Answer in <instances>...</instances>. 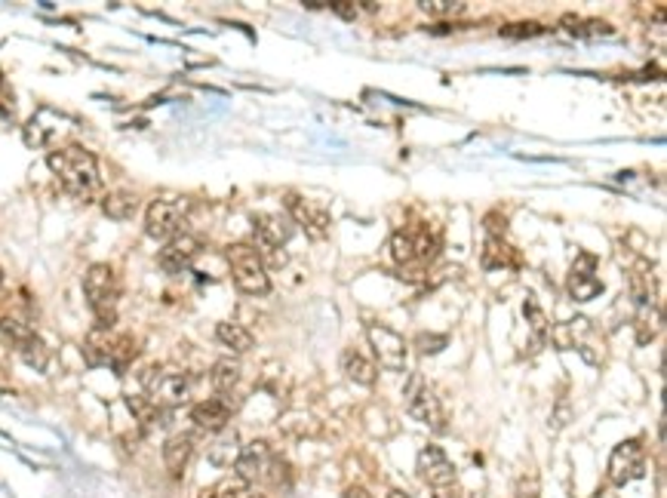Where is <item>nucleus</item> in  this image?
I'll list each match as a JSON object with an SVG mask.
<instances>
[{
	"instance_id": "obj_1",
	"label": "nucleus",
	"mask_w": 667,
	"mask_h": 498,
	"mask_svg": "<svg viewBox=\"0 0 667 498\" xmlns=\"http://www.w3.org/2000/svg\"><path fill=\"white\" fill-rule=\"evenodd\" d=\"M46 166H49V172L62 182V188L68 191V194L80 197V201L96 197L98 188H102V172H98L96 157L80 145L56 148V151L46 157Z\"/></svg>"
},
{
	"instance_id": "obj_2",
	"label": "nucleus",
	"mask_w": 667,
	"mask_h": 498,
	"mask_svg": "<svg viewBox=\"0 0 667 498\" xmlns=\"http://www.w3.org/2000/svg\"><path fill=\"white\" fill-rule=\"evenodd\" d=\"M84 293L89 308L96 314L98 329H111L118 320V298H120V284L111 265H93L84 277Z\"/></svg>"
},
{
	"instance_id": "obj_3",
	"label": "nucleus",
	"mask_w": 667,
	"mask_h": 498,
	"mask_svg": "<svg viewBox=\"0 0 667 498\" xmlns=\"http://www.w3.org/2000/svg\"><path fill=\"white\" fill-rule=\"evenodd\" d=\"M225 259L231 268V277H234V286L241 289L243 296H268L271 280H268V268L262 262L259 249L246 246V244H234L225 249Z\"/></svg>"
},
{
	"instance_id": "obj_4",
	"label": "nucleus",
	"mask_w": 667,
	"mask_h": 498,
	"mask_svg": "<svg viewBox=\"0 0 667 498\" xmlns=\"http://www.w3.org/2000/svg\"><path fill=\"white\" fill-rule=\"evenodd\" d=\"M142 385L148 397L160 406V410H169V406H179L191 397V379L185 372H172L163 367H148L142 372Z\"/></svg>"
},
{
	"instance_id": "obj_5",
	"label": "nucleus",
	"mask_w": 667,
	"mask_h": 498,
	"mask_svg": "<svg viewBox=\"0 0 667 498\" xmlns=\"http://www.w3.org/2000/svg\"><path fill=\"white\" fill-rule=\"evenodd\" d=\"M185 215H188L185 201L158 197V201H151L145 210V234L154 240H172L176 234H182Z\"/></svg>"
},
{
	"instance_id": "obj_6",
	"label": "nucleus",
	"mask_w": 667,
	"mask_h": 498,
	"mask_svg": "<svg viewBox=\"0 0 667 498\" xmlns=\"http://www.w3.org/2000/svg\"><path fill=\"white\" fill-rule=\"evenodd\" d=\"M403 397H406V410H409V415H413L416 421H422V425H427L431 431L446 428V410H443L440 397L434 394L431 388H427V381L422 376L409 379Z\"/></svg>"
},
{
	"instance_id": "obj_7",
	"label": "nucleus",
	"mask_w": 667,
	"mask_h": 498,
	"mask_svg": "<svg viewBox=\"0 0 667 498\" xmlns=\"http://www.w3.org/2000/svg\"><path fill=\"white\" fill-rule=\"evenodd\" d=\"M646 471V452L640 440H624V443L615 446L612 459H609V480L615 486H624L631 480H640Z\"/></svg>"
},
{
	"instance_id": "obj_8",
	"label": "nucleus",
	"mask_w": 667,
	"mask_h": 498,
	"mask_svg": "<svg viewBox=\"0 0 667 498\" xmlns=\"http://www.w3.org/2000/svg\"><path fill=\"white\" fill-rule=\"evenodd\" d=\"M366 336H369V345H373L375 360L385 369L391 372L406 369V342L400 338V332H394L388 327H369Z\"/></svg>"
},
{
	"instance_id": "obj_9",
	"label": "nucleus",
	"mask_w": 667,
	"mask_h": 498,
	"mask_svg": "<svg viewBox=\"0 0 667 498\" xmlns=\"http://www.w3.org/2000/svg\"><path fill=\"white\" fill-rule=\"evenodd\" d=\"M566 289L575 302H590L594 296L603 293V284L597 277V259L590 253H579V259L572 262L570 277H566Z\"/></svg>"
},
{
	"instance_id": "obj_10",
	"label": "nucleus",
	"mask_w": 667,
	"mask_h": 498,
	"mask_svg": "<svg viewBox=\"0 0 667 498\" xmlns=\"http://www.w3.org/2000/svg\"><path fill=\"white\" fill-rule=\"evenodd\" d=\"M271 462H274V452H271V446L265 440H252V443H246L241 452H237L234 459V471H237V480H243V483H252L255 480H265L268 477V468Z\"/></svg>"
},
{
	"instance_id": "obj_11",
	"label": "nucleus",
	"mask_w": 667,
	"mask_h": 498,
	"mask_svg": "<svg viewBox=\"0 0 667 498\" xmlns=\"http://www.w3.org/2000/svg\"><path fill=\"white\" fill-rule=\"evenodd\" d=\"M418 474H422V480L431 489L456 486V468H452V462L446 459V452L440 446H425L418 452Z\"/></svg>"
},
{
	"instance_id": "obj_12",
	"label": "nucleus",
	"mask_w": 667,
	"mask_h": 498,
	"mask_svg": "<svg viewBox=\"0 0 667 498\" xmlns=\"http://www.w3.org/2000/svg\"><path fill=\"white\" fill-rule=\"evenodd\" d=\"M197 253H200V240H197L194 234H176L172 240L163 244V249L158 253V265L167 274H179L194 262Z\"/></svg>"
},
{
	"instance_id": "obj_13",
	"label": "nucleus",
	"mask_w": 667,
	"mask_h": 498,
	"mask_svg": "<svg viewBox=\"0 0 667 498\" xmlns=\"http://www.w3.org/2000/svg\"><path fill=\"white\" fill-rule=\"evenodd\" d=\"M255 237L265 246V253H277L292 240V222L286 215H262L255 219Z\"/></svg>"
},
{
	"instance_id": "obj_14",
	"label": "nucleus",
	"mask_w": 667,
	"mask_h": 498,
	"mask_svg": "<svg viewBox=\"0 0 667 498\" xmlns=\"http://www.w3.org/2000/svg\"><path fill=\"white\" fill-rule=\"evenodd\" d=\"M290 213H292L295 225L308 231L311 237H326V231H329V213L323 210V206L308 203L304 197H292V201H290Z\"/></svg>"
},
{
	"instance_id": "obj_15",
	"label": "nucleus",
	"mask_w": 667,
	"mask_h": 498,
	"mask_svg": "<svg viewBox=\"0 0 667 498\" xmlns=\"http://www.w3.org/2000/svg\"><path fill=\"white\" fill-rule=\"evenodd\" d=\"M191 421L200 431L219 434V431H225V425L231 421V406L225 400H219V397H212V400H200V403L191 406Z\"/></svg>"
},
{
	"instance_id": "obj_16",
	"label": "nucleus",
	"mask_w": 667,
	"mask_h": 498,
	"mask_svg": "<svg viewBox=\"0 0 667 498\" xmlns=\"http://www.w3.org/2000/svg\"><path fill=\"white\" fill-rule=\"evenodd\" d=\"M191 455H194V440L188 434H176L169 437L167 443H163V464H167V474L172 480L185 477L188 464H191Z\"/></svg>"
},
{
	"instance_id": "obj_17",
	"label": "nucleus",
	"mask_w": 667,
	"mask_h": 498,
	"mask_svg": "<svg viewBox=\"0 0 667 498\" xmlns=\"http://www.w3.org/2000/svg\"><path fill=\"white\" fill-rule=\"evenodd\" d=\"M628 280H631V296H633V302L640 305V308H652V298H655V277H652V268L649 265H633L631 274H628Z\"/></svg>"
},
{
	"instance_id": "obj_18",
	"label": "nucleus",
	"mask_w": 667,
	"mask_h": 498,
	"mask_svg": "<svg viewBox=\"0 0 667 498\" xmlns=\"http://www.w3.org/2000/svg\"><path fill=\"white\" fill-rule=\"evenodd\" d=\"M342 369H344V376H348L351 381H357V385H364V388L375 385V367L369 363V357H364L357 351V348H348V351H344Z\"/></svg>"
},
{
	"instance_id": "obj_19",
	"label": "nucleus",
	"mask_w": 667,
	"mask_h": 498,
	"mask_svg": "<svg viewBox=\"0 0 667 498\" xmlns=\"http://www.w3.org/2000/svg\"><path fill=\"white\" fill-rule=\"evenodd\" d=\"M523 314H526V320H529V327H532V342H529V348H526V351H529V354H539L541 348H545L548 336H550V323H548L545 314H541L539 302H535L532 296H526Z\"/></svg>"
},
{
	"instance_id": "obj_20",
	"label": "nucleus",
	"mask_w": 667,
	"mask_h": 498,
	"mask_svg": "<svg viewBox=\"0 0 667 498\" xmlns=\"http://www.w3.org/2000/svg\"><path fill=\"white\" fill-rule=\"evenodd\" d=\"M409 240H413V255H416V262H431V259H437L440 249H443V237H440L434 228H427V225H418V228L409 231Z\"/></svg>"
},
{
	"instance_id": "obj_21",
	"label": "nucleus",
	"mask_w": 667,
	"mask_h": 498,
	"mask_svg": "<svg viewBox=\"0 0 667 498\" xmlns=\"http://www.w3.org/2000/svg\"><path fill=\"white\" fill-rule=\"evenodd\" d=\"M210 381L219 394H231L237 388V381H241V360L237 357H221V360H216L212 363Z\"/></svg>"
},
{
	"instance_id": "obj_22",
	"label": "nucleus",
	"mask_w": 667,
	"mask_h": 498,
	"mask_svg": "<svg viewBox=\"0 0 667 498\" xmlns=\"http://www.w3.org/2000/svg\"><path fill=\"white\" fill-rule=\"evenodd\" d=\"M139 210V197L133 194V191H111L108 197L102 201V213L108 215V219H133Z\"/></svg>"
},
{
	"instance_id": "obj_23",
	"label": "nucleus",
	"mask_w": 667,
	"mask_h": 498,
	"mask_svg": "<svg viewBox=\"0 0 667 498\" xmlns=\"http://www.w3.org/2000/svg\"><path fill=\"white\" fill-rule=\"evenodd\" d=\"M216 338L228 348V351H234V354H246L252 348V336L241 327V323H219V327H216Z\"/></svg>"
},
{
	"instance_id": "obj_24",
	"label": "nucleus",
	"mask_w": 667,
	"mask_h": 498,
	"mask_svg": "<svg viewBox=\"0 0 667 498\" xmlns=\"http://www.w3.org/2000/svg\"><path fill=\"white\" fill-rule=\"evenodd\" d=\"M127 406H129V415L139 421V428H151L160 421V406L151 400L148 394H133L127 397Z\"/></svg>"
},
{
	"instance_id": "obj_25",
	"label": "nucleus",
	"mask_w": 667,
	"mask_h": 498,
	"mask_svg": "<svg viewBox=\"0 0 667 498\" xmlns=\"http://www.w3.org/2000/svg\"><path fill=\"white\" fill-rule=\"evenodd\" d=\"M486 268H505V265H517V253L505 244V237H489L486 240Z\"/></svg>"
},
{
	"instance_id": "obj_26",
	"label": "nucleus",
	"mask_w": 667,
	"mask_h": 498,
	"mask_svg": "<svg viewBox=\"0 0 667 498\" xmlns=\"http://www.w3.org/2000/svg\"><path fill=\"white\" fill-rule=\"evenodd\" d=\"M15 351L22 354V360L28 363L31 369H40V372H44V369L49 367V351H46V345L37 338V332H35V336H31L25 345L15 348Z\"/></svg>"
},
{
	"instance_id": "obj_27",
	"label": "nucleus",
	"mask_w": 667,
	"mask_h": 498,
	"mask_svg": "<svg viewBox=\"0 0 667 498\" xmlns=\"http://www.w3.org/2000/svg\"><path fill=\"white\" fill-rule=\"evenodd\" d=\"M200 498H265L252 483H243V480H228V483L216 486L212 493H203Z\"/></svg>"
},
{
	"instance_id": "obj_28",
	"label": "nucleus",
	"mask_w": 667,
	"mask_h": 498,
	"mask_svg": "<svg viewBox=\"0 0 667 498\" xmlns=\"http://www.w3.org/2000/svg\"><path fill=\"white\" fill-rule=\"evenodd\" d=\"M418 10H425L427 16H458L465 13V4L461 0H422Z\"/></svg>"
},
{
	"instance_id": "obj_29",
	"label": "nucleus",
	"mask_w": 667,
	"mask_h": 498,
	"mask_svg": "<svg viewBox=\"0 0 667 498\" xmlns=\"http://www.w3.org/2000/svg\"><path fill=\"white\" fill-rule=\"evenodd\" d=\"M391 253L394 259L400 265H413L416 255H413V240H409V231H397V234L391 237Z\"/></svg>"
},
{
	"instance_id": "obj_30",
	"label": "nucleus",
	"mask_w": 667,
	"mask_h": 498,
	"mask_svg": "<svg viewBox=\"0 0 667 498\" xmlns=\"http://www.w3.org/2000/svg\"><path fill=\"white\" fill-rule=\"evenodd\" d=\"M541 25L539 22H514V25H501V37H510V40H526V37H535L541 35Z\"/></svg>"
},
{
	"instance_id": "obj_31",
	"label": "nucleus",
	"mask_w": 667,
	"mask_h": 498,
	"mask_svg": "<svg viewBox=\"0 0 667 498\" xmlns=\"http://www.w3.org/2000/svg\"><path fill=\"white\" fill-rule=\"evenodd\" d=\"M416 348L422 357H431V354H437L446 348V336H427V332H422V336L416 338Z\"/></svg>"
},
{
	"instance_id": "obj_32",
	"label": "nucleus",
	"mask_w": 667,
	"mask_h": 498,
	"mask_svg": "<svg viewBox=\"0 0 667 498\" xmlns=\"http://www.w3.org/2000/svg\"><path fill=\"white\" fill-rule=\"evenodd\" d=\"M13 114H15V96H13V89L6 87L4 80H0V118L10 120Z\"/></svg>"
},
{
	"instance_id": "obj_33",
	"label": "nucleus",
	"mask_w": 667,
	"mask_h": 498,
	"mask_svg": "<svg viewBox=\"0 0 667 498\" xmlns=\"http://www.w3.org/2000/svg\"><path fill=\"white\" fill-rule=\"evenodd\" d=\"M517 498H539V480H535V474L517 480Z\"/></svg>"
},
{
	"instance_id": "obj_34",
	"label": "nucleus",
	"mask_w": 667,
	"mask_h": 498,
	"mask_svg": "<svg viewBox=\"0 0 667 498\" xmlns=\"http://www.w3.org/2000/svg\"><path fill=\"white\" fill-rule=\"evenodd\" d=\"M360 6H364V4H329V10L339 13V16H344V19H354Z\"/></svg>"
},
{
	"instance_id": "obj_35",
	"label": "nucleus",
	"mask_w": 667,
	"mask_h": 498,
	"mask_svg": "<svg viewBox=\"0 0 667 498\" xmlns=\"http://www.w3.org/2000/svg\"><path fill=\"white\" fill-rule=\"evenodd\" d=\"M342 498H373V495H369V489H364V486H348Z\"/></svg>"
},
{
	"instance_id": "obj_36",
	"label": "nucleus",
	"mask_w": 667,
	"mask_h": 498,
	"mask_svg": "<svg viewBox=\"0 0 667 498\" xmlns=\"http://www.w3.org/2000/svg\"><path fill=\"white\" fill-rule=\"evenodd\" d=\"M431 498H461V493L456 486H446V489H434Z\"/></svg>"
},
{
	"instance_id": "obj_37",
	"label": "nucleus",
	"mask_w": 667,
	"mask_h": 498,
	"mask_svg": "<svg viewBox=\"0 0 667 498\" xmlns=\"http://www.w3.org/2000/svg\"><path fill=\"white\" fill-rule=\"evenodd\" d=\"M388 498H409V495L403 493V489H391V493H388Z\"/></svg>"
},
{
	"instance_id": "obj_38",
	"label": "nucleus",
	"mask_w": 667,
	"mask_h": 498,
	"mask_svg": "<svg viewBox=\"0 0 667 498\" xmlns=\"http://www.w3.org/2000/svg\"><path fill=\"white\" fill-rule=\"evenodd\" d=\"M0 286H4V271H0Z\"/></svg>"
}]
</instances>
